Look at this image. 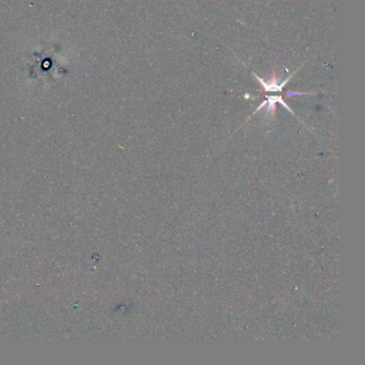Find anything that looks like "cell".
<instances>
[{
    "mask_svg": "<svg viewBox=\"0 0 365 365\" xmlns=\"http://www.w3.org/2000/svg\"><path fill=\"white\" fill-rule=\"evenodd\" d=\"M295 73H293L292 75H290L288 78L285 79V81H284L282 84H278V78L276 77V75H273L272 78H271V81L268 82V83H267V82H264V81H262V79H261V77H258V76L256 75V74H254V75L256 76V78L258 79V82L261 84V86L263 87L264 90H266V91H271V92H274V91H282V90H283V87L285 86V85L287 84V82L290 81V78H292V77L294 76V74H295Z\"/></svg>",
    "mask_w": 365,
    "mask_h": 365,
    "instance_id": "obj_1",
    "label": "cell"
}]
</instances>
